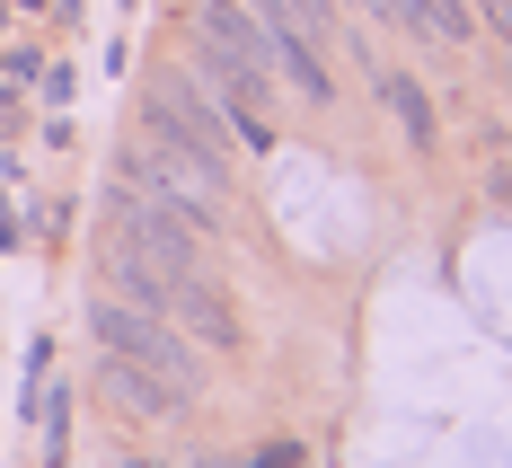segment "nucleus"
I'll list each match as a JSON object with an SVG mask.
<instances>
[{
	"label": "nucleus",
	"instance_id": "f257e3e1",
	"mask_svg": "<svg viewBox=\"0 0 512 468\" xmlns=\"http://www.w3.org/2000/svg\"><path fill=\"white\" fill-rule=\"evenodd\" d=\"M124 186L177 204L195 230H221V159L195 151V142H177V133H159V124H142V133L124 142Z\"/></svg>",
	"mask_w": 512,
	"mask_h": 468
},
{
	"label": "nucleus",
	"instance_id": "f03ea898",
	"mask_svg": "<svg viewBox=\"0 0 512 468\" xmlns=\"http://www.w3.org/2000/svg\"><path fill=\"white\" fill-rule=\"evenodd\" d=\"M89 336H98L106 354H124V363L159 371L186 407H195V389H204V363H195V345L168 327L159 310H142V301H124V292H106V301H89Z\"/></svg>",
	"mask_w": 512,
	"mask_h": 468
},
{
	"label": "nucleus",
	"instance_id": "7ed1b4c3",
	"mask_svg": "<svg viewBox=\"0 0 512 468\" xmlns=\"http://www.w3.org/2000/svg\"><path fill=\"white\" fill-rule=\"evenodd\" d=\"M106 230H115V248L168 265V274H195V265H204V239H212V230H195L177 204H159V195H142V186H115Z\"/></svg>",
	"mask_w": 512,
	"mask_h": 468
},
{
	"label": "nucleus",
	"instance_id": "20e7f679",
	"mask_svg": "<svg viewBox=\"0 0 512 468\" xmlns=\"http://www.w3.org/2000/svg\"><path fill=\"white\" fill-rule=\"evenodd\" d=\"M256 18H265V36H274V80H292L301 98H327V0H248Z\"/></svg>",
	"mask_w": 512,
	"mask_h": 468
},
{
	"label": "nucleus",
	"instance_id": "39448f33",
	"mask_svg": "<svg viewBox=\"0 0 512 468\" xmlns=\"http://www.w3.org/2000/svg\"><path fill=\"white\" fill-rule=\"evenodd\" d=\"M195 62L204 71H256L274 80V36L248 0H195Z\"/></svg>",
	"mask_w": 512,
	"mask_h": 468
},
{
	"label": "nucleus",
	"instance_id": "423d86ee",
	"mask_svg": "<svg viewBox=\"0 0 512 468\" xmlns=\"http://www.w3.org/2000/svg\"><path fill=\"white\" fill-rule=\"evenodd\" d=\"M142 124H159V133H177V142H195V151H212V159H221V142H230V115H221V98H204L186 71L151 80V106H142Z\"/></svg>",
	"mask_w": 512,
	"mask_h": 468
},
{
	"label": "nucleus",
	"instance_id": "0eeeda50",
	"mask_svg": "<svg viewBox=\"0 0 512 468\" xmlns=\"http://www.w3.org/2000/svg\"><path fill=\"white\" fill-rule=\"evenodd\" d=\"M159 318H168V327H186L195 345H239V318H230V301L212 292L204 274H168V301H159Z\"/></svg>",
	"mask_w": 512,
	"mask_h": 468
},
{
	"label": "nucleus",
	"instance_id": "6e6552de",
	"mask_svg": "<svg viewBox=\"0 0 512 468\" xmlns=\"http://www.w3.org/2000/svg\"><path fill=\"white\" fill-rule=\"evenodd\" d=\"M98 380H106V398H115L124 416H142V424H159V416H177V407H186V398H177V389H168L159 371L124 363V354H106V363H98Z\"/></svg>",
	"mask_w": 512,
	"mask_h": 468
},
{
	"label": "nucleus",
	"instance_id": "1a4fd4ad",
	"mask_svg": "<svg viewBox=\"0 0 512 468\" xmlns=\"http://www.w3.org/2000/svg\"><path fill=\"white\" fill-rule=\"evenodd\" d=\"M398 27L433 36V45H468L477 36V9L468 0H398Z\"/></svg>",
	"mask_w": 512,
	"mask_h": 468
},
{
	"label": "nucleus",
	"instance_id": "9d476101",
	"mask_svg": "<svg viewBox=\"0 0 512 468\" xmlns=\"http://www.w3.org/2000/svg\"><path fill=\"white\" fill-rule=\"evenodd\" d=\"M380 106H389V115L407 124L415 142H433V106H424V89H415L407 71H380Z\"/></svg>",
	"mask_w": 512,
	"mask_h": 468
},
{
	"label": "nucleus",
	"instance_id": "9b49d317",
	"mask_svg": "<svg viewBox=\"0 0 512 468\" xmlns=\"http://www.w3.org/2000/svg\"><path fill=\"white\" fill-rule=\"evenodd\" d=\"M486 18H495V36H512V0H486Z\"/></svg>",
	"mask_w": 512,
	"mask_h": 468
},
{
	"label": "nucleus",
	"instance_id": "f8f14e48",
	"mask_svg": "<svg viewBox=\"0 0 512 468\" xmlns=\"http://www.w3.org/2000/svg\"><path fill=\"white\" fill-rule=\"evenodd\" d=\"M362 9H380V18H398V0H362Z\"/></svg>",
	"mask_w": 512,
	"mask_h": 468
}]
</instances>
